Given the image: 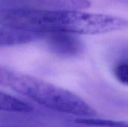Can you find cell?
Here are the masks:
<instances>
[{"mask_svg":"<svg viewBox=\"0 0 128 127\" xmlns=\"http://www.w3.org/2000/svg\"><path fill=\"white\" fill-rule=\"evenodd\" d=\"M0 25L47 34H99L128 28V20L108 14L76 10L1 8Z\"/></svg>","mask_w":128,"mask_h":127,"instance_id":"obj_1","label":"cell"},{"mask_svg":"<svg viewBox=\"0 0 128 127\" xmlns=\"http://www.w3.org/2000/svg\"><path fill=\"white\" fill-rule=\"evenodd\" d=\"M0 84L54 112L79 118H94L97 114L74 93L8 67L0 68Z\"/></svg>","mask_w":128,"mask_h":127,"instance_id":"obj_2","label":"cell"},{"mask_svg":"<svg viewBox=\"0 0 128 127\" xmlns=\"http://www.w3.org/2000/svg\"><path fill=\"white\" fill-rule=\"evenodd\" d=\"M1 8H26L34 10H76L87 9L89 0H0Z\"/></svg>","mask_w":128,"mask_h":127,"instance_id":"obj_3","label":"cell"},{"mask_svg":"<svg viewBox=\"0 0 128 127\" xmlns=\"http://www.w3.org/2000/svg\"><path fill=\"white\" fill-rule=\"evenodd\" d=\"M47 48L52 53L62 57H74L82 52V41L75 34L51 32L45 34L44 39Z\"/></svg>","mask_w":128,"mask_h":127,"instance_id":"obj_4","label":"cell"},{"mask_svg":"<svg viewBox=\"0 0 128 127\" xmlns=\"http://www.w3.org/2000/svg\"><path fill=\"white\" fill-rule=\"evenodd\" d=\"M44 34L0 25V45L2 47L34 42L44 39Z\"/></svg>","mask_w":128,"mask_h":127,"instance_id":"obj_5","label":"cell"},{"mask_svg":"<svg viewBox=\"0 0 128 127\" xmlns=\"http://www.w3.org/2000/svg\"><path fill=\"white\" fill-rule=\"evenodd\" d=\"M0 105L2 111L10 113L28 114L34 110L32 104L3 91L0 93Z\"/></svg>","mask_w":128,"mask_h":127,"instance_id":"obj_6","label":"cell"},{"mask_svg":"<svg viewBox=\"0 0 128 127\" xmlns=\"http://www.w3.org/2000/svg\"><path fill=\"white\" fill-rule=\"evenodd\" d=\"M112 73L115 78L121 84L128 86V61H121L117 62L113 68Z\"/></svg>","mask_w":128,"mask_h":127,"instance_id":"obj_7","label":"cell"},{"mask_svg":"<svg viewBox=\"0 0 128 127\" xmlns=\"http://www.w3.org/2000/svg\"><path fill=\"white\" fill-rule=\"evenodd\" d=\"M117 1H119V2H122V3H124V4H128V0H116Z\"/></svg>","mask_w":128,"mask_h":127,"instance_id":"obj_8","label":"cell"},{"mask_svg":"<svg viewBox=\"0 0 128 127\" xmlns=\"http://www.w3.org/2000/svg\"><path fill=\"white\" fill-rule=\"evenodd\" d=\"M1 127H14V126H5V127H4V126H2Z\"/></svg>","mask_w":128,"mask_h":127,"instance_id":"obj_9","label":"cell"}]
</instances>
